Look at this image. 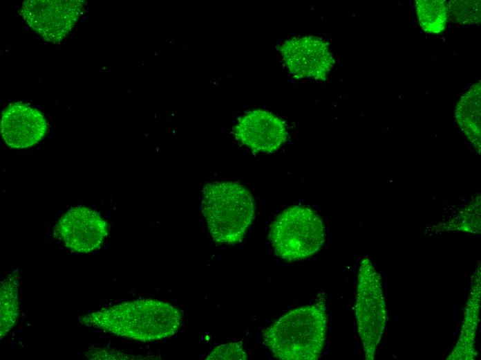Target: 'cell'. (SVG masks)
<instances>
[{
  "instance_id": "1",
  "label": "cell",
  "mask_w": 481,
  "mask_h": 360,
  "mask_svg": "<svg viewBox=\"0 0 481 360\" xmlns=\"http://www.w3.org/2000/svg\"><path fill=\"white\" fill-rule=\"evenodd\" d=\"M79 321L113 334L141 342L173 336L182 324L181 311L155 299L120 303L81 316Z\"/></svg>"
},
{
  "instance_id": "2",
  "label": "cell",
  "mask_w": 481,
  "mask_h": 360,
  "mask_svg": "<svg viewBox=\"0 0 481 360\" xmlns=\"http://www.w3.org/2000/svg\"><path fill=\"white\" fill-rule=\"evenodd\" d=\"M328 314L323 300L290 310L263 332V341L281 360H316L321 354Z\"/></svg>"
},
{
  "instance_id": "3",
  "label": "cell",
  "mask_w": 481,
  "mask_h": 360,
  "mask_svg": "<svg viewBox=\"0 0 481 360\" xmlns=\"http://www.w3.org/2000/svg\"><path fill=\"white\" fill-rule=\"evenodd\" d=\"M201 208L209 232L218 244L240 242L255 215L250 192L229 181L207 183L202 190Z\"/></svg>"
},
{
  "instance_id": "4",
  "label": "cell",
  "mask_w": 481,
  "mask_h": 360,
  "mask_svg": "<svg viewBox=\"0 0 481 360\" xmlns=\"http://www.w3.org/2000/svg\"><path fill=\"white\" fill-rule=\"evenodd\" d=\"M269 238L277 256L287 261L300 260L321 248L326 240V228L314 210L296 205L284 210L275 218Z\"/></svg>"
},
{
  "instance_id": "5",
  "label": "cell",
  "mask_w": 481,
  "mask_h": 360,
  "mask_svg": "<svg viewBox=\"0 0 481 360\" xmlns=\"http://www.w3.org/2000/svg\"><path fill=\"white\" fill-rule=\"evenodd\" d=\"M355 309L364 357L372 360L384 332L387 312L381 276L368 258L359 269Z\"/></svg>"
},
{
  "instance_id": "6",
  "label": "cell",
  "mask_w": 481,
  "mask_h": 360,
  "mask_svg": "<svg viewBox=\"0 0 481 360\" xmlns=\"http://www.w3.org/2000/svg\"><path fill=\"white\" fill-rule=\"evenodd\" d=\"M84 4L79 0H28L23 3L21 13L37 34L57 44L74 27Z\"/></svg>"
},
{
  "instance_id": "7",
  "label": "cell",
  "mask_w": 481,
  "mask_h": 360,
  "mask_svg": "<svg viewBox=\"0 0 481 360\" xmlns=\"http://www.w3.org/2000/svg\"><path fill=\"white\" fill-rule=\"evenodd\" d=\"M280 51L290 73L299 79L325 80L334 62L328 44L315 36L287 39Z\"/></svg>"
},
{
  "instance_id": "8",
  "label": "cell",
  "mask_w": 481,
  "mask_h": 360,
  "mask_svg": "<svg viewBox=\"0 0 481 360\" xmlns=\"http://www.w3.org/2000/svg\"><path fill=\"white\" fill-rule=\"evenodd\" d=\"M56 232L66 247L78 253L97 249L108 235L107 222L83 206L70 208L58 221Z\"/></svg>"
},
{
  "instance_id": "9",
  "label": "cell",
  "mask_w": 481,
  "mask_h": 360,
  "mask_svg": "<svg viewBox=\"0 0 481 360\" xmlns=\"http://www.w3.org/2000/svg\"><path fill=\"white\" fill-rule=\"evenodd\" d=\"M236 138L254 152H272L287 138L283 120L263 109L249 111L242 116L234 128Z\"/></svg>"
},
{
  "instance_id": "10",
  "label": "cell",
  "mask_w": 481,
  "mask_h": 360,
  "mask_svg": "<svg viewBox=\"0 0 481 360\" xmlns=\"http://www.w3.org/2000/svg\"><path fill=\"white\" fill-rule=\"evenodd\" d=\"M46 120L41 111L27 105H9L2 112L1 132L5 143L15 149L35 145L44 136Z\"/></svg>"
},
{
  "instance_id": "11",
  "label": "cell",
  "mask_w": 481,
  "mask_h": 360,
  "mask_svg": "<svg viewBox=\"0 0 481 360\" xmlns=\"http://www.w3.org/2000/svg\"><path fill=\"white\" fill-rule=\"evenodd\" d=\"M480 273L477 271L471 291L465 307L460 334L447 359H473L475 341L479 323L480 299Z\"/></svg>"
},
{
  "instance_id": "12",
  "label": "cell",
  "mask_w": 481,
  "mask_h": 360,
  "mask_svg": "<svg viewBox=\"0 0 481 360\" xmlns=\"http://www.w3.org/2000/svg\"><path fill=\"white\" fill-rule=\"evenodd\" d=\"M480 82L472 85L458 101L455 116L458 126L477 152H480Z\"/></svg>"
},
{
  "instance_id": "13",
  "label": "cell",
  "mask_w": 481,
  "mask_h": 360,
  "mask_svg": "<svg viewBox=\"0 0 481 360\" xmlns=\"http://www.w3.org/2000/svg\"><path fill=\"white\" fill-rule=\"evenodd\" d=\"M20 279L19 271L15 270L1 284V339L12 329L19 316Z\"/></svg>"
},
{
  "instance_id": "14",
  "label": "cell",
  "mask_w": 481,
  "mask_h": 360,
  "mask_svg": "<svg viewBox=\"0 0 481 360\" xmlns=\"http://www.w3.org/2000/svg\"><path fill=\"white\" fill-rule=\"evenodd\" d=\"M415 10L418 22L423 30L428 33H440L446 25L448 9L443 0H417Z\"/></svg>"
},
{
  "instance_id": "15",
  "label": "cell",
  "mask_w": 481,
  "mask_h": 360,
  "mask_svg": "<svg viewBox=\"0 0 481 360\" xmlns=\"http://www.w3.org/2000/svg\"><path fill=\"white\" fill-rule=\"evenodd\" d=\"M448 19L458 24L480 23V1H451L446 3Z\"/></svg>"
},
{
  "instance_id": "16",
  "label": "cell",
  "mask_w": 481,
  "mask_h": 360,
  "mask_svg": "<svg viewBox=\"0 0 481 360\" xmlns=\"http://www.w3.org/2000/svg\"><path fill=\"white\" fill-rule=\"evenodd\" d=\"M241 342H232L215 348L206 359H247Z\"/></svg>"
}]
</instances>
